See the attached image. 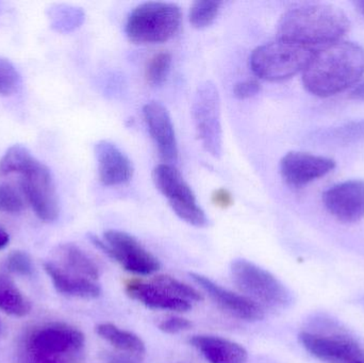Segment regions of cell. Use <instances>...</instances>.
Instances as JSON below:
<instances>
[{
    "mask_svg": "<svg viewBox=\"0 0 364 363\" xmlns=\"http://www.w3.org/2000/svg\"><path fill=\"white\" fill-rule=\"evenodd\" d=\"M151 283L157 287L161 288L164 291L170 293L175 298L186 300V302H201L203 300V294L197 291L195 288L191 287L188 283H182L178 279L170 275H157L154 277Z\"/></svg>",
    "mask_w": 364,
    "mask_h": 363,
    "instance_id": "obj_24",
    "label": "cell"
},
{
    "mask_svg": "<svg viewBox=\"0 0 364 363\" xmlns=\"http://www.w3.org/2000/svg\"><path fill=\"white\" fill-rule=\"evenodd\" d=\"M9 242H10V236H9L8 232L0 225V251L6 249Z\"/></svg>",
    "mask_w": 364,
    "mask_h": 363,
    "instance_id": "obj_36",
    "label": "cell"
},
{
    "mask_svg": "<svg viewBox=\"0 0 364 363\" xmlns=\"http://www.w3.org/2000/svg\"><path fill=\"white\" fill-rule=\"evenodd\" d=\"M299 342L314 357L327 363H355L364 360V350L358 342L343 335L304 332Z\"/></svg>",
    "mask_w": 364,
    "mask_h": 363,
    "instance_id": "obj_11",
    "label": "cell"
},
{
    "mask_svg": "<svg viewBox=\"0 0 364 363\" xmlns=\"http://www.w3.org/2000/svg\"><path fill=\"white\" fill-rule=\"evenodd\" d=\"M91 242L122 268L136 275L155 274L160 270V262L134 236L121 230H108L104 240L90 237Z\"/></svg>",
    "mask_w": 364,
    "mask_h": 363,
    "instance_id": "obj_9",
    "label": "cell"
},
{
    "mask_svg": "<svg viewBox=\"0 0 364 363\" xmlns=\"http://www.w3.org/2000/svg\"><path fill=\"white\" fill-rule=\"evenodd\" d=\"M25 208V202L18 192L9 185L0 183V212L18 215Z\"/></svg>",
    "mask_w": 364,
    "mask_h": 363,
    "instance_id": "obj_30",
    "label": "cell"
},
{
    "mask_svg": "<svg viewBox=\"0 0 364 363\" xmlns=\"http://www.w3.org/2000/svg\"><path fill=\"white\" fill-rule=\"evenodd\" d=\"M333 159L292 151L280 161V174L291 187L299 188L328 174L335 168Z\"/></svg>",
    "mask_w": 364,
    "mask_h": 363,
    "instance_id": "obj_14",
    "label": "cell"
},
{
    "mask_svg": "<svg viewBox=\"0 0 364 363\" xmlns=\"http://www.w3.org/2000/svg\"><path fill=\"white\" fill-rule=\"evenodd\" d=\"M34 159L36 157L30 153L29 149L23 145H14L6 151L0 161V175H21Z\"/></svg>",
    "mask_w": 364,
    "mask_h": 363,
    "instance_id": "obj_23",
    "label": "cell"
},
{
    "mask_svg": "<svg viewBox=\"0 0 364 363\" xmlns=\"http://www.w3.org/2000/svg\"><path fill=\"white\" fill-rule=\"evenodd\" d=\"M21 177V192L34 215L45 223L57 221L60 204L50 170L36 159Z\"/></svg>",
    "mask_w": 364,
    "mask_h": 363,
    "instance_id": "obj_10",
    "label": "cell"
},
{
    "mask_svg": "<svg viewBox=\"0 0 364 363\" xmlns=\"http://www.w3.org/2000/svg\"><path fill=\"white\" fill-rule=\"evenodd\" d=\"M153 180L160 193L168 200L173 211L182 221L194 227H205L209 223L205 211L197 202L194 192L178 170L168 163L156 166Z\"/></svg>",
    "mask_w": 364,
    "mask_h": 363,
    "instance_id": "obj_8",
    "label": "cell"
},
{
    "mask_svg": "<svg viewBox=\"0 0 364 363\" xmlns=\"http://www.w3.org/2000/svg\"><path fill=\"white\" fill-rule=\"evenodd\" d=\"M126 292L130 298L155 310L186 313L192 308L190 302L171 296L153 283L129 281L126 283Z\"/></svg>",
    "mask_w": 364,
    "mask_h": 363,
    "instance_id": "obj_18",
    "label": "cell"
},
{
    "mask_svg": "<svg viewBox=\"0 0 364 363\" xmlns=\"http://www.w3.org/2000/svg\"><path fill=\"white\" fill-rule=\"evenodd\" d=\"M149 134L166 162H175L178 158V145L174 125L168 109L159 102H149L143 108Z\"/></svg>",
    "mask_w": 364,
    "mask_h": 363,
    "instance_id": "obj_15",
    "label": "cell"
},
{
    "mask_svg": "<svg viewBox=\"0 0 364 363\" xmlns=\"http://www.w3.org/2000/svg\"><path fill=\"white\" fill-rule=\"evenodd\" d=\"M172 66V55L168 51L156 53L147 62L145 78L151 85H161L166 82Z\"/></svg>",
    "mask_w": 364,
    "mask_h": 363,
    "instance_id": "obj_27",
    "label": "cell"
},
{
    "mask_svg": "<svg viewBox=\"0 0 364 363\" xmlns=\"http://www.w3.org/2000/svg\"><path fill=\"white\" fill-rule=\"evenodd\" d=\"M4 268L13 274L29 277L33 274V262L29 254L23 251H13L4 260Z\"/></svg>",
    "mask_w": 364,
    "mask_h": 363,
    "instance_id": "obj_29",
    "label": "cell"
},
{
    "mask_svg": "<svg viewBox=\"0 0 364 363\" xmlns=\"http://www.w3.org/2000/svg\"><path fill=\"white\" fill-rule=\"evenodd\" d=\"M356 6L358 8V10L360 11L361 14L364 15V0H361V1H357Z\"/></svg>",
    "mask_w": 364,
    "mask_h": 363,
    "instance_id": "obj_37",
    "label": "cell"
},
{
    "mask_svg": "<svg viewBox=\"0 0 364 363\" xmlns=\"http://www.w3.org/2000/svg\"><path fill=\"white\" fill-rule=\"evenodd\" d=\"M21 85V76L10 61L0 58V96H11Z\"/></svg>",
    "mask_w": 364,
    "mask_h": 363,
    "instance_id": "obj_28",
    "label": "cell"
},
{
    "mask_svg": "<svg viewBox=\"0 0 364 363\" xmlns=\"http://www.w3.org/2000/svg\"><path fill=\"white\" fill-rule=\"evenodd\" d=\"M60 268L70 274L85 277L91 281H97L100 278V268L93 259L83 251L80 247L73 243H65L58 247Z\"/></svg>",
    "mask_w": 364,
    "mask_h": 363,
    "instance_id": "obj_20",
    "label": "cell"
},
{
    "mask_svg": "<svg viewBox=\"0 0 364 363\" xmlns=\"http://www.w3.org/2000/svg\"><path fill=\"white\" fill-rule=\"evenodd\" d=\"M108 363H139L138 357L128 354H115L108 358Z\"/></svg>",
    "mask_w": 364,
    "mask_h": 363,
    "instance_id": "obj_34",
    "label": "cell"
},
{
    "mask_svg": "<svg viewBox=\"0 0 364 363\" xmlns=\"http://www.w3.org/2000/svg\"><path fill=\"white\" fill-rule=\"evenodd\" d=\"M323 202L338 221H360L364 217V181L350 180L333 185L325 192Z\"/></svg>",
    "mask_w": 364,
    "mask_h": 363,
    "instance_id": "obj_13",
    "label": "cell"
},
{
    "mask_svg": "<svg viewBox=\"0 0 364 363\" xmlns=\"http://www.w3.org/2000/svg\"><path fill=\"white\" fill-rule=\"evenodd\" d=\"M350 28L341 9L329 4H309L288 11L278 25V38L304 46L338 42Z\"/></svg>",
    "mask_w": 364,
    "mask_h": 363,
    "instance_id": "obj_3",
    "label": "cell"
},
{
    "mask_svg": "<svg viewBox=\"0 0 364 363\" xmlns=\"http://www.w3.org/2000/svg\"><path fill=\"white\" fill-rule=\"evenodd\" d=\"M192 117L201 146L214 158H220L223 153L220 100L218 87L212 81L197 87L193 96Z\"/></svg>",
    "mask_w": 364,
    "mask_h": 363,
    "instance_id": "obj_7",
    "label": "cell"
},
{
    "mask_svg": "<svg viewBox=\"0 0 364 363\" xmlns=\"http://www.w3.org/2000/svg\"><path fill=\"white\" fill-rule=\"evenodd\" d=\"M98 178L106 187L126 185L134 176L132 160L117 145L109 141H100L95 145Z\"/></svg>",
    "mask_w": 364,
    "mask_h": 363,
    "instance_id": "obj_16",
    "label": "cell"
},
{
    "mask_svg": "<svg viewBox=\"0 0 364 363\" xmlns=\"http://www.w3.org/2000/svg\"><path fill=\"white\" fill-rule=\"evenodd\" d=\"M190 343L209 363H245L248 358L241 345L222 337L197 335Z\"/></svg>",
    "mask_w": 364,
    "mask_h": 363,
    "instance_id": "obj_17",
    "label": "cell"
},
{
    "mask_svg": "<svg viewBox=\"0 0 364 363\" xmlns=\"http://www.w3.org/2000/svg\"><path fill=\"white\" fill-rule=\"evenodd\" d=\"M96 332L100 338L110 343L113 347L134 356V357H143L146 353V347L142 339L138 335L128 330H122L114 324L102 323L96 327Z\"/></svg>",
    "mask_w": 364,
    "mask_h": 363,
    "instance_id": "obj_21",
    "label": "cell"
},
{
    "mask_svg": "<svg viewBox=\"0 0 364 363\" xmlns=\"http://www.w3.org/2000/svg\"><path fill=\"white\" fill-rule=\"evenodd\" d=\"M364 72V50L350 42H335L314 51L304 70L303 82L314 95H335L358 81Z\"/></svg>",
    "mask_w": 364,
    "mask_h": 363,
    "instance_id": "obj_1",
    "label": "cell"
},
{
    "mask_svg": "<svg viewBox=\"0 0 364 363\" xmlns=\"http://www.w3.org/2000/svg\"><path fill=\"white\" fill-rule=\"evenodd\" d=\"M314 53L311 47L278 38L252 51L250 68L257 77L264 80H286L305 70Z\"/></svg>",
    "mask_w": 364,
    "mask_h": 363,
    "instance_id": "obj_5",
    "label": "cell"
},
{
    "mask_svg": "<svg viewBox=\"0 0 364 363\" xmlns=\"http://www.w3.org/2000/svg\"><path fill=\"white\" fill-rule=\"evenodd\" d=\"M222 4V1L215 0H198L193 2L188 14L191 25L197 29L209 27L220 14Z\"/></svg>",
    "mask_w": 364,
    "mask_h": 363,
    "instance_id": "obj_25",
    "label": "cell"
},
{
    "mask_svg": "<svg viewBox=\"0 0 364 363\" xmlns=\"http://www.w3.org/2000/svg\"><path fill=\"white\" fill-rule=\"evenodd\" d=\"M233 283L250 300L269 308H284L291 302L286 286L272 273L245 259L231 264Z\"/></svg>",
    "mask_w": 364,
    "mask_h": 363,
    "instance_id": "obj_6",
    "label": "cell"
},
{
    "mask_svg": "<svg viewBox=\"0 0 364 363\" xmlns=\"http://www.w3.org/2000/svg\"><path fill=\"white\" fill-rule=\"evenodd\" d=\"M193 281L210 296L225 313L237 319L247 322L261 321L264 318V309L258 303L241 294L220 287L203 275L191 273Z\"/></svg>",
    "mask_w": 364,
    "mask_h": 363,
    "instance_id": "obj_12",
    "label": "cell"
},
{
    "mask_svg": "<svg viewBox=\"0 0 364 363\" xmlns=\"http://www.w3.org/2000/svg\"><path fill=\"white\" fill-rule=\"evenodd\" d=\"M212 202L215 206L220 208H227L233 202V197L230 192L226 189H218L212 194Z\"/></svg>",
    "mask_w": 364,
    "mask_h": 363,
    "instance_id": "obj_33",
    "label": "cell"
},
{
    "mask_svg": "<svg viewBox=\"0 0 364 363\" xmlns=\"http://www.w3.org/2000/svg\"><path fill=\"white\" fill-rule=\"evenodd\" d=\"M192 327V323L188 320L181 317H168L162 320L159 323V330L166 334L174 335L186 332Z\"/></svg>",
    "mask_w": 364,
    "mask_h": 363,
    "instance_id": "obj_31",
    "label": "cell"
},
{
    "mask_svg": "<svg viewBox=\"0 0 364 363\" xmlns=\"http://www.w3.org/2000/svg\"><path fill=\"white\" fill-rule=\"evenodd\" d=\"M326 142L333 144L348 145L364 141V121H352L341 127L325 131L321 136Z\"/></svg>",
    "mask_w": 364,
    "mask_h": 363,
    "instance_id": "obj_26",
    "label": "cell"
},
{
    "mask_svg": "<svg viewBox=\"0 0 364 363\" xmlns=\"http://www.w3.org/2000/svg\"><path fill=\"white\" fill-rule=\"evenodd\" d=\"M85 337L64 322H47L23 332L17 345L18 363H79Z\"/></svg>",
    "mask_w": 364,
    "mask_h": 363,
    "instance_id": "obj_2",
    "label": "cell"
},
{
    "mask_svg": "<svg viewBox=\"0 0 364 363\" xmlns=\"http://www.w3.org/2000/svg\"><path fill=\"white\" fill-rule=\"evenodd\" d=\"M350 98L356 100H364V81L359 83L352 92H350Z\"/></svg>",
    "mask_w": 364,
    "mask_h": 363,
    "instance_id": "obj_35",
    "label": "cell"
},
{
    "mask_svg": "<svg viewBox=\"0 0 364 363\" xmlns=\"http://www.w3.org/2000/svg\"><path fill=\"white\" fill-rule=\"evenodd\" d=\"M355 363H364V360H361V362H355Z\"/></svg>",
    "mask_w": 364,
    "mask_h": 363,
    "instance_id": "obj_38",
    "label": "cell"
},
{
    "mask_svg": "<svg viewBox=\"0 0 364 363\" xmlns=\"http://www.w3.org/2000/svg\"><path fill=\"white\" fill-rule=\"evenodd\" d=\"M43 268L55 289L63 296L93 300L100 298L102 294V288L97 281L70 274L58 266L55 262H45Z\"/></svg>",
    "mask_w": 364,
    "mask_h": 363,
    "instance_id": "obj_19",
    "label": "cell"
},
{
    "mask_svg": "<svg viewBox=\"0 0 364 363\" xmlns=\"http://www.w3.org/2000/svg\"><path fill=\"white\" fill-rule=\"evenodd\" d=\"M0 332H1V323H0Z\"/></svg>",
    "mask_w": 364,
    "mask_h": 363,
    "instance_id": "obj_39",
    "label": "cell"
},
{
    "mask_svg": "<svg viewBox=\"0 0 364 363\" xmlns=\"http://www.w3.org/2000/svg\"><path fill=\"white\" fill-rule=\"evenodd\" d=\"M181 21V8L177 4L144 2L130 12L126 21V36L136 44H160L178 33Z\"/></svg>",
    "mask_w": 364,
    "mask_h": 363,
    "instance_id": "obj_4",
    "label": "cell"
},
{
    "mask_svg": "<svg viewBox=\"0 0 364 363\" xmlns=\"http://www.w3.org/2000/svg\"><path fill=\"white\" fill-rule=\"evenodd\" d=\"M261 85L257 80H245L237 82L233 87V95L239 99H247L260 92Z\"/></svg>",
    "mask_w": 364,
    "mask_h": 363,
    "instance_id": "obj_32",
    "label": "cell"
},
{
    "mask_svg": "<svg viewBox=\"0 0 364 363\" xmlns=\"http://www.w3.org/2000/svg\"><path fill=\"white\" fill-rule=\"evenodd\" d=\"M31 302L14 281L0 274V310L12 317L23 318L31 311Z\"/></svg>",
    "mask_w": 364,
    "mask_h": 363,
    "instance_id": "obj_22",
    "label": "cell"
}]
</instances>
